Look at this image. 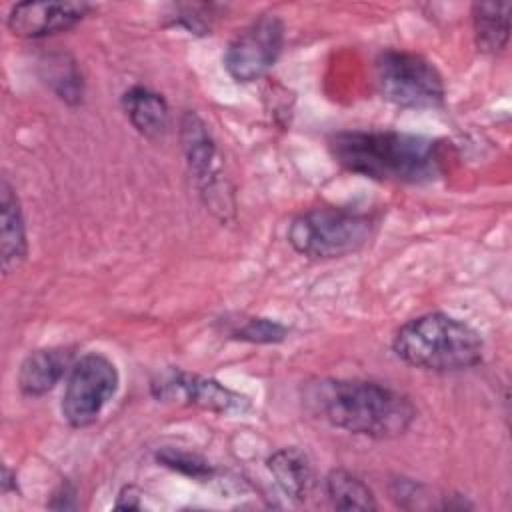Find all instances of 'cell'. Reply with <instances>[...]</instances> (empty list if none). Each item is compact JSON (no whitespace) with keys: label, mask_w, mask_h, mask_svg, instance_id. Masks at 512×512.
I'll return each instance as SVG.
<instances>
[{"label":"cell","mask_w":512,"mask_h":512,"mask_svg":"<svg viewBox=\"0 0 512 512\" xmlns=\"http://www.w3.org/2000/svg\"><path fill=\"white\" fill-rule=\"evenodd\" d=\"M304 402L330 426L370 438L400 436L416 418L408 396L370 380L322 378L308 384Z\"/></svg>","instance_id":"obj_1"},{"label":"cell","mask_w":512,"mask_h":512,"mask_svg":"<svg viewBox=\"0 0 512 512\" xmlns=\"http://www.w3.org/2000/svg\"><path fill=\"white\" fill-rule=\"evenodd\" d=\"M328 146L338 164L372 180L422 184L434 180L442 168L438 142L418 134L344 130L334 134Z\"/></svg>","instance_id":"obj_2"},{"label":"cell","mask_w":512,"mask_h":512,"mask_svg":"<svg viewBox=\"0 0 512 512\" xmlns=\"http://www.w3.org/2000/svg\"><path fill=\"white\" fill-rule=\"evenodd\" d=\"M392 348L406 364L436 372L472 368L482 362L484 354L480 334L444 312L422 314L402 324Z\"/></svg>","instance_id":"obj_3"},{"label":"cell","mask_w":512,"mask_h":512,"mask_svg":"<svg viewBox=\"0 0 512 512\" xmlns=\"http://www.w3.org/2000/svg\"><path fill=\"white\" fill-rule=\"evenodd\" d=\"M374 232V218L352 208L322 206L298 214L288 226L290 246L308 258H340L358 252Z\"/></svg>","instance_id":"obj_4"},{"label":"cell","mask_w":512,"mask_h":512,"mask_svg":"<svg viewBox=\"0 0 512 512\" xmlns=\"http://www.w3.org/2000/svg\"><path fill=\"white\" fill-rule=\"evenodd\" d=\"M374 82L382 98L400 108H432L444 100L440 72L414 52H380L374 60Z\"/></svg>","instance_id":"obj_5"},{"label":"cell","mask_w":512,"mask_h":512,"mask_svg":"<svg viewBox=\"0 0 512 512\" xmlns=\"http://www.w3.org/2000/svg\"><path fill=\"white\" fill-rule=\"evenodd\" d=\"M118 370L104 354H84L70 368L62 394V416L74 428L90 426L118 390Z\"/></svg>","instance_id":"obj_6"},{"label":"cell","mask_w":512,"mask_h":512,"mask_svg":"<svg viewBox=\"0 0 512 512\" xmlns=\"http://www.w3.org/2000/svg\"><path fill=\"white\" fill-rule=\"evenodd\" d=\"M180 140L190 174L206 206L220 216H226V212L234 210V204L228 180L224 176V164L210 130L196 112H186L182 116Z\"/></svg>","instance_id":"obj_7"},{"label":"cell","mask_w":512,"mask_h":512,"mask_svg":"<svg viewBox=\"0 0 512 512\" xmlns=\"http://www.w3.org/2000/svg\"><path fill=\"white\" fill-rule=\"evenodd\" d=\"M282 44V20L276 14H260L230 40L224 52V68L236 82H254L274 66Z\"/></svg>","instance_id":"obj_8"},{"label":"cell","mask_w":512,"mask_h":512,"mask_svg":"<svg viewBox=\"0 0 512 512\" xmlns=\"http://www.w3.org/2000/svg\"><path fill=\"white\" fill-rule=\"evenodd\" d=\"M150 390L156 400L200 406L218 414H244L250 408L246 396L232 392L212 378L184 372L180 368H166L152 378Z\"/></svg>","instance_id":"obj_9"},{"label":"cell","mask_w":512,"mask_h":512,"mask_svg":"<svg viewBox=\"0 0 512 512\" xmlns=\"http://www.w3.org/2000/svg\"><path fill=\"white\" fill-rule=\"evenodd\" d=\"M90 8L86 2H20L8 14V28L22 38H44L76 26Z\"/></svg>","instance_id":"obj_10"},{"label":"cell","mask_w":512,"mask_h":512,"mask_svg":"<svg viewBox=\"0 0 512 512\" xmlns=\"http://www.w3.org/2000/svg\"><path fill=\"white\" fill-rule=\"evenodd\" d=\"M72 368L70 348H42L30 352L18 370V388L24 396H42Z\"/></svg>","instance_id":"obj_11"},{"label":"cell","mask_w":512,"mask_h":512,"mask_svg":"<svg viewBox=\"0 0 512 512\" xmlns=\"http://www.w3.org/2000/svg\"><path fill=\"white\" fill-rule=\"evenodd\" d=\"M0 250H2V270L4 274L16 272L20 262L26 258L28 242L26 228L20 210L18 196L10 182L2 178L0 182Z\"/></svg>","instance_id":"obj_12"},{"label":"cell","mask_w":512,"mask_h":512,"mask_svg":"<svg viewBox=\"0 0 512 512\" xmlns=\"http://www.w3.org/2000/svg\"><path fill=\"white\" fill-rule=\"evenodd\" d=\"M266 466L288 498L304 502L310 496L314 488V470L308 456L300 448L288 446L276 450L266 460Z\"/></svg>","instance_id":"obj_13"},{"label":"cell","mask_w":512,"mask_h":512,"mask_svg":"<svg viewBox=\"0 0 512 512\" xmlns=\"http://www.w3.org/2000/svg\"><path fill=\"white\" fill-rule=\"evenodd\" d=\"M122 108L130 120V124L148 140H158L166 134L170 112L166 100L144 88L134 86L124 92L122 96Z\"/></svg>","instance_id":"obj_14"},{"label":"cell","mask_w":512,"mask_h":512,"mask_svg":"<svg viewBox=\"0 0 512 512\" xmlns=\"http://www.w3.org/2000/svg\"><path fill=\"white\" fill-rule=\"evenodd\" d=\"M510 8V2L472 4V26L478 50L496 54L506 48L510 36Z\"/></svg>","instance_id":"obj_15"},{"label":"cell","mask_w":512,"mask_h":512,"mask_svg":"<svg viewBox=\"0 0 512 512\" xmlns=\"http://www.w3.org/2000/svg\"><path fill=\"white\" fill-rule=\"evenodd\" d=\"M326 494L336 510H376V498L356 474L336 468L326 476Z\"/></svg>","instance_id":"obj_16"},{"label":"cell","mask_w":512,"mask_h":512,"mask_svg":"<svg viewBox=\"0 0 512 512\" xmlns=\"http://www.w3.org/2000/svg\"><path fill=\"white\" fill-rule=\"evenodd\" d=\"M156 458L166 468H172V470H176L180 474H186L190 478H196V480H206V478L212 476V468L198 454L182 452V450H176V448H162L156 454Z\"/></svg>","instance_id":"obj_17"},{"label":"cell","mask_w":512,"mask_h":512,"mask_svg":"<svg viewBox=\"0 0 512 512\" xmlns=\"http://www.w3.org/2000/svg\"><path fill=\"white\" fill-rule=\"evenodd\" d=\"M288 334L286 326L268 320V318H248L242 326L232 330V338L256 342V344H272L284 340Z\"/></svg>","instance_id":"obj_18"},{"label":"cell","mask_w":512,"mask_h":512,"mask_svg":"<svg viewBox=\"0 0 512 512\" xmlns=\"http://www.w3.org/2000/svg\"><path fill=\"white\" fill-rule=\"evenodd\" d=\"M50 508L56 510H72L76 508V490L70 482H62L58 490L52 494V500L48 502Z\"/></svg>","instance_id":"obj_19"},{"label":"cell","mask_w":512,"mask_h":512,"mask_svg":"<svg viewBox=\"0 0 512 512\" xmlns=\"http://www.w3.org/2000/svg\"><path fill=\"white\" fill-rule=\"evenodd\" d=\"M116 508H124V510H132V508H140V492L134 486H124L116 498Z\"/></svg>","instance_id":"obj_20"},{"label":"cell","mask_w":512,"mask_h":512,"mask_svg":"<svg viewBox=\"0 0 512 512\" xmlns=\"http://www.w3.org/2000/svg\"><path fill=\"white\" fill-rule=\"evenodd\" d=\"M12 488H16V482L12 478V472L4 466V470H2V492H10Z\"/></svg>","instance_id":"obj_21"}]
</instances>
